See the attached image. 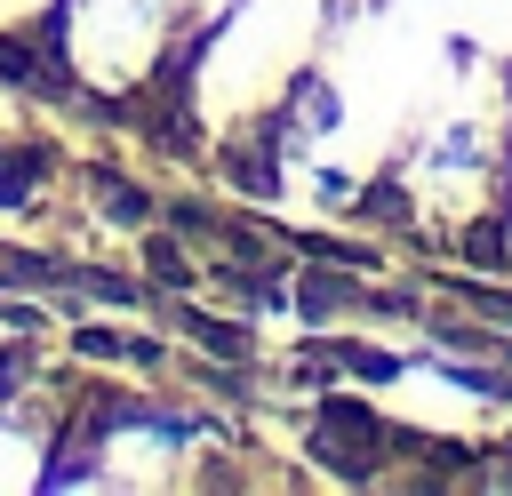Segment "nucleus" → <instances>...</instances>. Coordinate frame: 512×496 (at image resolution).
<instances>
[{
	"label": "nucleus",
	"mask_w": 512,
	"mask_h": 496,
	"mask_svg": "<svg viewBox=\"0 0 512 496\" xmlns=\"http://www.w3.org/2000/svg\"><path fill=\"white\" fill-rule=\"evenodd\" d=\"M40 168H48V152H0V208H24Z\"/></svg>",
	"instance_id": "f257e3e1"
}]
</instances>
